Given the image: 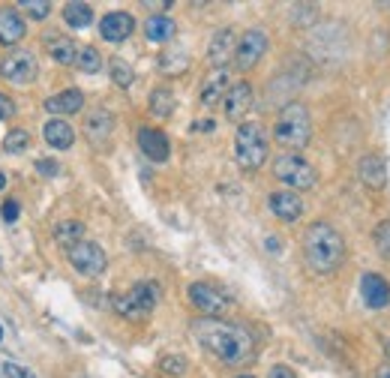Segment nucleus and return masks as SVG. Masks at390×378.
I'll return each instance as SVG.
<instances>
[{
	"label": "nucleus",
	"mask_w": 390,
	"mask_h": 378,
	"mask_svg": "<svg viewBox=\"0 0 390 378\" xmlns=\"http://www.w3.org/2000/svg\"><path fill=\"white\" fill-rule=\"evenodd\" d=\"M6 186V174H0V189H4Z\"/></svg>",
	"instance_id": "c03bdc74"
},
{
	"label": "nucleus",
	"mask_w": 390,
	"mask_h": 378,
	"mask_svg": "<svg viewBox=\"0 0 390 378\" xmlns=\"http://www.w3.org/2000/svg\"><path fill=\"white\" fill-rule=\"evenodd\" d=\"M159 297H162V292L156 282H135L127 294L111 297V307H115V312L123 315V319H144V315L156 309Z\"/></svg>",
	"instance_id": "423d86ee"
},
{
	"label": "nucleus",
	"mask_w": 390,
	"mask_h": 378,
	"mask_svg": "<svg viewBox=\"0 0 390 378\" xmlns=\"http://www.w3.org/2000/svg\"><path fill=\"white\" fill-rule=\"evenodd\" d=\"M193 336L201 348H207L213 357H219L229 367H243L256 357V336L243 324L219 321V319H198L193 321Z\"/></svg>",
	"instance_id": "f257e3e1"
},
{
	"label": "nucleus",
	"mask_w": 390,
	"mask_h": 378,
	"mask_svg": "<svg viewBox=\"0 0 390 378\" xmlns=\"http://www.w3.org/2000/svg\"><path fill=\"white\" fill-rule=\"evenodd\" d=\"M12 115H16V103L6 93H0V120H9Z\"/></svg>",
	"instance_id": "e433bc0d"
},
{
	"label": "nucleus",
	"mask_w": 390,
	"mask_h": 378,
	"mask_svg": "<svg viewBox=\"0 0 390 378\" xmlns=\"http://www.w3.org/2000/svg\"><path fill=\"white\" fill-rule=\"evenodd\" d=\"M36 171H40V174H45V178H52V174H57V162L36 159Z\"/></svg>",
	"instance_id": "58836bf2"
},
{
	"label": "nucleus",
	"mask_w": 390,
	"mask_h": 378,
	"mask_svg": "<svg viewBox=\"0 0 390 378\" xmlns=\"http://www.w3.org/2000/svg\"><path fill=\"white\" fill-rule=\"evenodd\" d=\"M375 378H390V367H382L379 372H375Z\"/></svg>",
	"instance_id": "37998d69"
},
{
	"label": "nucleus",
	"mask_w": 390,
	"mask_h": 378,
	"mask_svg": "<svg viewBox=\"0 0 390 378\" xmlns=\"http://www.w3.org/2000/svg\"><path fill=\"white\" fill-rule=\"evenodd\" d=\"M319 18V6L316 4H297L292 9V21L297 24V28H306V24H316Z\"/></svg>",
	"instance_id": "473e14b6"
},
{
	"label": "nucleus",
	"mask_w": 390,
	"mask_h": 378,
	"mask_svg": "<svg viewBox=\"0 0 390 378\" xmlns=\"http://www.w3.org/2000/svg\"><path fill=\"white\" fill-rule=\"evenodd\" d=\"M45 52L55 63H60V67H69V63H75V57H79V45H75L69 36L48 33L45 36Z\"/></svg>",
	"instance_id": "4be33fe9"
},
{
	"label": "nucleus",
	"mask_w": 390,
	"mask_h": 378,
	"mask_svg": "<svg viewBox=\"0 0 390 378\" xmlns=\"http://www.w3.org/2000/svg\"><path fill=\"white\" fill-rule=\"evenodd\" d=\"M0 336H4V331H0Z\"/></svg>",
	"instance_id": "de8ad7c7"
},
{
	"label": "nucleus",
	"mask_w": 390,
	"mask_h": 378,
	"mask_svg": "<svg viewBox=\"0 0 390 378\" xmlns=\"http://www.w3.org/2000/svg\"><path fill=\"white\" fill-rule=\"evenodd\" d=\"M4 147H6V154H24V150L30 147V132L21 130V126H16V130L6 132Z\"/></svg>",
	"instance_id": "7c9ffc66"
},
{
	"label": "nucleus",
	"mask_w": 390,
	"mask_h": 378,
	"mask_svg": "<svg viewBox=\"0 0 390 378\" xmlns=\"http://www.w3.org/2000/svg\"><path fill=\"white\" fill-rule=\"evenodd\" d=\"M213 126H217L213 120H198V123L193 126V130H195V132H201V130H213Z\"/></svg>",
	"instance_id": "a19ab883"
},
{
	"label": "nucleus",
	"mask_w": 390,
	"mask_h": 378,
	"mask_svg": "<svg viewBox=\"0 0 390 378\" xmlns=\"http://www.w3.org/2000/svg\"><path fill=\"white\" fill-rule=\"evenodd\" d=\"M372 241H375V249H379V256L390 261V219H384V222L375 225Z\"/></svg>",
	"instance_id": "2f4dec72"
},
{
	"label": "nucleus",
	"mask_w": 390,
	"mask_h": 378,
	"mask_svg": "<svg viewBox=\"0 0 390 378\" xmlns=\"http://www.w3.org/2000/svg\"><path fill=\"white\" fill-rule=\"evenodd\" d=\"M273 178L282 181L288 189H294V193H300V189H312L319 183V171L306 156L288 150V154H280L273 159Z\"/></svg>",
	"instance_id": "39448f33"
},
{
	"label": "nucleus",
	"mask_w": 390,
	"mask_h": 378,
	"mask_svg": "<svg viewBox=\"0 0 390 378\" xmlns=\"http://www.w3.org/2000/svg\"><path fill=\"white\" fill-rule=\"evenodd\" d=\"M360 297L369 309L390 307V285L382 273H363L360 276Z\"/></svg>",
	"instance_id": "f3484780"
},
{
	"label": "nucleus",
	"mask_w": 390,
	"mask_h": 378,
	"mask_svg": "<svg viewBox=\"0 0 390 378\" xmlns=\"http://www.w3.org/2000/svg\"><path fill=\"white\" fill-rule=\"evenodd\" d=\"M229 87H231V75L229 69H213L205 84H201V105H217L225 99V93H229Z\"/></svg>",
	"instance_id": "6ab92c4d"
},
{
	"label": "nucleus",
	"mask_w": 390,
	"mask_h": 378,
	"mask_svg": "<svg viewBox=\"0 0 390 378\" xmlns=\"http://www.w3.org/2000/svg\"><path fill=\"white\" fill-rule=\"evenodd\" d=\"M159 370L166 375H183L186 370H190V360L180 357V355H166L159 360Z\"/></svg>",
	"instance_id": "72a5a7b5"
},
{
	"label": "nucleus",
	"mask_w": 390,
	"mask_h": 378,
	"mask_svg": "<svg viewBox=\"0 0 390 378\" xmlns=\"http://www.w3.org/2000/svg\"><path fill=\"white\" fill-rule=\"evenodd\" d=\"M253 99H256L253 84H249V81H234L229 87V93H225V99H222L225 118H229V120H241L246 111L253 108Z\"/></svg>",
	"instance_id": "dca6fc26"
},
{
	"label": "nucleus",
	"mask_w": 390,
	"mask_h": 378,
	"mask_svg": "<svg viewBox=\"0 0 390 378\" xmlns=\"http://www.w3.org/2000/svg\"><path fill=\"white\" fill-rule=\"evenodd\" d=\"M304 258L312 273L327 276L343 268L345 261V241L331 222H312L304 234Z\"/></svg>",
	"instance_id": "f03ea898"
},
{
	"label": "nucleus",
	"mask_w": 390,
	"mask_h": 378,
	"mask_svg": "<svg viewBox=\"0 0 390 378\" xmlns=\"http://www.w3.org/2000/svg\"><path fill=\"white\" fill-rule=\"evenodd\" d=\"M144 36L150 42H171L178 36V24L168 16H150L144 21Z\"/></svg>",
	"instance_id": "b1692460"
},
{
	"label": "nucleus",
	"mask_w": 390,
	"mask_h": 378,
	"mask_svg": "<svg viewBox=\"0 0 390 378\" xmlns=\"http://www.w3.org/2000/svg\"><path fill=\"white\" fill-rule=\"evenodd\" d=\"M21 9H28V12H30V18L42 21V18L48 16V12H52V4H45V0H24Z\"/></svg>",
	"instance_id": "f704fd0d"
},
{
	"label": "nucleus",
	"mask_w": 390,
	"mask_h": 378,
	"mask_svg": "<svg viewBox=\"0 0 390 378\" xmlns=\"http://www.w3.org/2000/svg\"><path fill=\"white\" fill-rule=\"evenodd\" d=\"M4 375L6 378H30V372L24 367H18V363H4Z\"/></svg>",
	"instance_id": "4c0bfd02"
},
{
	"label": "nucleus",
	"mask_w": 390,
	"mask_h": 378,
	"mask_svg": "<svg viewBox=\"0 0 390 378\" xmlns=\"http://www.w3.org/2000/svg\"><path fill=\"white\" fill-rule=\"evenodd\" d=\"M28 36V24L18 16V9L4 6L0 9V42L4 45H18Z\"/></svg>",
	"instance_id": "aec40b11"
},
{
	"label": "nucleus",
	"mask_w": 390,
	"mask_h": 378,
	"mask_svg": "<svg viewBox=\"0 0 390 378\" xmlns=\"http://www.w3.org/2000/svg\"><path fill=\"white\" fill-rule=\"evenodd\" d=\"M360 181L369 189H384L387 183V162L379 154H367L360 159Z\"/></svg>",
	"instance_id": "5701e85b"
},
{
	"label": "nucleus",
	"mask_w": 390,
	"mask_h": 378,
	"mask_svg": "<svg viewBox=\"0 0 390 378\" xmlns=\"http://www.w3.org/2000/svg\"><path fill=\"white\" fill-rule=\"evenodd\" d=\"M67 258L75 270L81 276H103L108 268V258H105V249L93 244V241H81L75 244L72 249H67Z\"/></svg>",
	"instance_id": "6e6552de"
},
{
	"label": "nucleus",
	"mask_w": 390,
	"mask_h": 378,
	"mask_svg": "<svg viewBox=\"0 0 390 378\" xmlns=\"http://www.w3.org/2000/svg\"><path fill=\"white\" fill-rule=\"evenodd\" d=\"M280 246H282V244H280V241H276V237H268V249H273V252H276V249H280Z\"/></svg>",
	"instance_id": "79ce46f5"
},
{
	"label": "nucleus",
	"mask_w": 390,
	"mask_h": 378,
	"mask_svg": "<svg viewBox=\"0 0 390 378\" xmlns=\"http://www.w3.org/2000/svg\"><path fill=\"white\" fill-rule=\"evenodd\" d=\"M273 138L280 142L282 147H288L292 154H297L300 147L309 144L312 138V118H309V108L300 105V103H288L280 118L273 123Z\"/></svg>",
	"instance_id": "7ed1b4c3"
},
{
	"label": "nucleus",
	"mask_w": 390,
	"mask_h": 378,
	"mask_svg": "<svg viewBox=\"0 0 390 378\" xmlns=\"http://www.w3.org/2000/svg\"><path fill=\"white\" fill-rule=\"evenodd\" d=\"M186 63H190V55L183 52V48H168V52L159 55V69L166 75H178L186 69Z\"/></svg>",
	"instance_id": "cd10ccee"
},
{
	"label": "nucleus",
	"mask_w": 390,
	"mask_h": 378,
	"mask_svg": "<svg viewBox=\"0 0 390 378\" xmlns=\"http://www.w3.org/2000/svg\"><path fill=\"white\" fill-rule=\"evenodd\" d=\"M268 207L276 219L282 222H294L304 217V198H300L294 189H276V193L268 195Z\"/></svg>",
	"instance_id": "ddd939ff"
},
{
	"label": "nucleus",
	"mask_w": 390,
	"mask_h": 378,
	"mask_svg": "<svg viewBox=\"0 0 390 378\" xmlns=\"http://www.w3.org/2000/svg\"><path fill=\"white\" fill-rule=\"evenodd\" d=\"M234 156H237V166H241L243 171H256L268 162L270 142H268V132L261 130V123H241L237 126Z\"/></svg>",
	"instance_id": "20e7f679"
},
{
	"label": "nucleus",
	"mask_w": 390,
	"mask_h": 378,
	"mask_svg": "<svg viewBox=\"0 0 390 378\" xmlns=\"http://www.w3.org/2000/svg\"><path fill=\"white\" fill-rule=\"evenodd\" d=\"M75 67H79L81 72H87V75H96L99 69H103V55H99L93 45H84V48H79Z\"/></svg>",
	"instance_id": "c756f323"
},
{
	"label": "nucleus",
	"mask_w": 390,
	"mask_h": 378,
	"mask_svg": "<svg viewBox=\"0 0 390 378\" xmlns=\"http://www.w3.org/2000/svg\"><path fill=\"white\" fill-rule=\"evenodd\" d=\"M268 52V30L261 28H249L241 40H237V52H234V67L241 72H249L256 63Z\"/></svg>",
	"instance_id": "1a4fd4ad"
},
{
	"label": "nucleus",
	"mask_w": 390,
	"mask_h": 378,
	"mask_svg": "<svg viewBox=\"0 0 390 378\" xmlns=\"http://www.w3.org/2000/svg\"><path fill=\"white\" fill-rule=\"evenodd\" d=\"M0 217H4L6 222H16L18 219V201H4V207H0Z\"/></svg>",
	"instance_id": "c9c22d12"
},
{
	"label": "nucleus",
	"mask_w": 390,
	"mask_h": 378,
	"mask_svg": "<svg viewBox=\"0 0 390 378\" xmlns=\"http://www.w3.org/2000/svg\"><path fill=\"white\" fill-rule=\"evenodd\" d=\"M147 108H150V115L159 118V120H166L174 115V108H178V99H174V93L168 91V87H156L154 93H150L147 99Z\"/></svg>",
	"instance_id": "393cba45"
},
{
	"label": "nucleus",
	"mask_w": 390,
	"mask_h": 378,
	"mask_svg": "<svg viewBox=\"0 0 390 378\" xmlns=\"http://www.w3.org/2000/svg\"><path fill=\"white\" fill-rule=\"evenodd\" d=\"M237 378H256V375H237Z\"/></svg>",
	"instance_id": "49530a36"
},
{
	"label": "nucleus",
	"mask_w": 390,
	"mask_h": 378,
	"mask_svg": "<svg viewBox=\"0 0 390 378\" xmlns=\"http://www.w3.org/2000/svg\"><path fill=\"white\" fill-rule=\"evenodd\" d=\"M190 304H193L198 312H205L207 319H217V315H222L225 309L231 307V300H229V294H225L222 288H217V285H210V282H193V285H190Z\"/></svg>",
	"instance_id": "9b49d317"
},
{
	"label": "nucleus",
	"mask_w": 390,
	"mask_h": 378,
	"mask_svg": "<svg viewBox=\"0 0 390 378\" xmlns=\"http://www.w3.org/2000/svg\"><path fill=\"white\" fill-rule=\"evenodd\" d=\"M81 108H84V93L75 91V87H69V91H60V93L45 99V111H48V115H55V118L79 115Z\"/></svg>",
	"instance_id": "a211bd4d"
},
{
	"label": "nucleus",
	"mask_w": 390,
	"mask_h": 378,
	"mask_svg": "<svg viewBox=\"0 0 390 378\" xmlns=\"http://www.w3.org/2000/svg\"><path fill=\"white\" fill-rule=\"evenodd\" d=\"M384 351H387V357H390V343H384Z\"/></svg>",
	"instance_id": "a18cd8bd"
},
{
	"label": "nucleus",
	"mask_w": 390,
	"mask_h": 378,
	"mask_svg": "<svg viewBox=\"0 0 390 378\" xmlns=\"http://www.w3.org/2000/svg\"><path fill=\"white\" fill-rule=\"evenodd\" d=\"M270 378H297V375L288 370V367H282V363H276V367L270 370Z\"/></svg>",
	"instance_id": "ea45409f"
},
{
	"label": "nucleus",
	"mask_w": 390,
	"mask_h": 378,
	"mask_svg": "<svg viewBox=\"0 0 390 378\" xmlns=\"http://www.w3.org/2000/svg\"><path fill=\"white\" fill-rule=\"evenodd\" d=\"M64 21L75 30H84L93 24V9L91 4H79V0H72V4L64 6Z\"/></svg>",
	"instance_id": "bb28decb"
},
{
	"label": "nucleus",
	"mask_w": 390,
	"mask_h": 378,
	"mask_svg": "<svg viewBox=\"0 0 390 378\" xmlns=\"http://www.w3.org/2000/svg\"><path fill=\"white\" fill-rule=\"evenodd\" d=\"M36 72H40V63H36V55L28 52V48H12V52L4 55L0 60V75L9 81V84H18V87H28Z\"/></svg>",
	"instance_id": "0eeeda50"
},
{
	"label": "nucleus",
	"mask_w": 390,
	"mask_h": 378,
	"mask_svg": "<svg viewBox=\"0 0 390 378\" xmlns=\"http://www.w3.org/2000/svg\"><path fill=\"white\" fill-rule=\"evenodd\" d=\"M42 138L48 147L55 150H69L75 144V130L64 120V118H52L45 126H42Z\"/></svg>",
	"instance_id": "412c9836"
},
{
	"label": "nucleus",
	"mask_w": 390,
	"mask_h": 378,
	"mask_svg": "<svg viewBox=\"0 0 390 378\" xmlns=\"http://www.w3.org/2000/svg\"><path fill=\"white\" fill-rule=\"evenodd\" d=\"M108 72H111V81H115L120 91H130L132 81H135V72H132V67L123 57H111L108 60Z\"/></svg>",
	"instance_id": "c85d7f7f"
},
{
	"label": "nucleus",
	"mask_w": 390,
	"mask_h": 378,
	"mask_svg": "<svg viewBox=\"0 0 390 378\" xmlns=\"http://www.w3.org/2000/svg\"><path fill=\"white\" fill-rule=\"evenodd\" d=\"M55 241L64 246V249H72L75 244H81V241H84V222H79V219L57 222V225H55Z\"/></svg>",
	"instance_id": "a878e982"
},
{
	"label": "nucleus",
	"mask_w": 390,
	"mask_h": 378,
	"mask_svg": "<svg viewBox=\"0 0 390 378\" xmlns=\"http://www.w3.org/2000/svg\"><path fill=\"white\" fill-rule=\"evenodd\" d=\"M135 30V18L130 16V12H123V9H115V12H108V16L99 21V36H103L105 42H127L130 36Z\"/></svg>",
	"instance_id": "4468645a"
},
{
	"label": "nucleus",
	"mask_w": 390,
	"mask_h": 378,
	"mask_svg": "<svg viewBox=\"0 0 390 378\" xmlns=\"http://www.w3.org/2000/svg\"><path fill=\"white\" fill-rule=\"evenodd\" d=\"M237 52V36L234 28H222L210 36V45H207V63L213 69H229V60H234Z\"/></svg>",
	"instance_id": "f8f14e48"
},
{
	"label": "nucleus",
	"mask_w": 390,
	"mask_h": 378,
	"mask_svg": "<svg viewBox=\"0 0 390 378\" xmlns=\"http://www.w3.org/2000/svg\"><path fill=\"white\" fill-rule=\"evenodd\" d=\"M138 147L150 162H166L171 156V144H168V135L162 130H154V126H142L138 130Z\"/></svg>",
	"instance_id": "2eb2a0df"
},
{
	"label": "nucleus",
	"mask_w": 390,
	"mask_h": 378,
	"mask_svg": "<svg viewBox=\"0 0 390 378\" xmlns=\"http://www.w3.org/2000/svg\"><path fill=\"white\" fill-rule=\"evenodd\" d=\"M81 132H84V138L91 142L96 150H103V147H108V142H111V132H115V115L105 108V105H96V108H91L84 115V123H81Z\"/></svg>",
	"instance_id": "9d476101"
}]
</instances>
